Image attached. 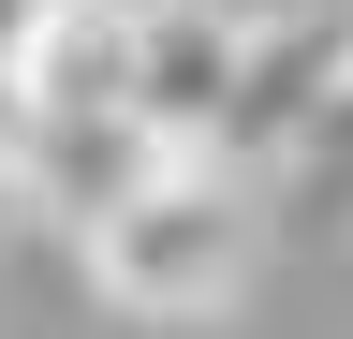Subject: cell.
Wrapping results in <instances>:
<instances>
[{"label": "cell", "mask_w": 353, "mask_h": 339, "mask_svg": "<svg viewBox=\"0 0 353 339\" xmlns=\"http://www.w3.org/2000/svg\"><path fill=\"white\" fill-rule=\"evenodd\" d=\"M236 59H250V0H148V30H132V118L162 148H221Z\"/></svg>", "instance_id": "obj_3"}, {"label": "cell", "mask_w": 353, "mask_h": 339, "mask_svg": "<svg viewBox=\"0 0 353 339\" xmlns=\"http://www.w3.org/2000/svg\"><path fill=\"white\" fill-rule=\"evenodd\" d=\"M162 162H176V148H162L132 104H118V118H30V133H15V206H44L59 236H88V222H118Z\"/></svg>", "instance_id": "obj_4"}, {"label": "cell", "mask_w": 353, "mask_h": 339, "mask_svg": "<svg viewBox=\"0 0 353 339\" xmlns=\"http://www.w3.org/2000/svg\"><path fill=\"white\" fill-rule=\"evenodd\" d=\"M132 30H148V0H44L30 45H15V104L30 118H118L132 104Z\"/></svg>", "instance_id": "obj_5"}, {"label": "cell", "mask_w": 353, "mask_h": 339, "mask_svg": "<svg viewBox=\"0 0 353 339\" xmlns=\"http://www.w3.org/2000/svg\"><path fill=\"white\" fill-rule=\"evenodd\" d=\"M88 295L132 325H206V310H236V280H250V251H265V177H236V162H206V148H176L148 192L118 206V222H88Z\"/></svg>", "instance_id": "obj_1"}, {"label": "cell", "mask_w": 353, "mask_h": 339, "mask_svg": "<svg viewBox=\"0 0 353 339\" xmlns=\"http://www.w3.org/2000/svg\"><path fill=\"white\" fill-rule=\"evenodd\" d=\"M353 89V0H294V15H250V59H236V104H221V148L236 177H294L309 133L339 118Z\"/></svg>", "instance_id": "obj_2"}]
</instances>
